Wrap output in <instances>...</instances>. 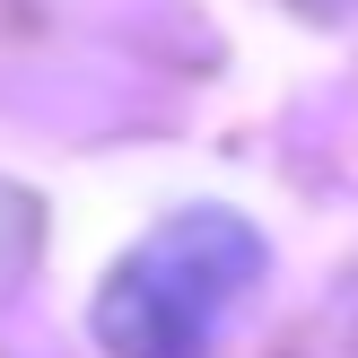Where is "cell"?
Returning <instances> with one entry per match:
<instances>
[{
    "label": "cell",
    "mask_w": 358,
    "mask_h": 358,
    "mask_svg": "<svg viewBox=\"0 0 358 358\" xmlns=\"http://www.w3.org/2000/svg\"><path fill=\"white\" fill-rule=\"evenodd\" d=\"M245 280H254V236L236 219H219V210L175 219L114 271L105 341L122 358H201Z\"/></svg>",
    "instance_id": "1"
}]
</instances>
